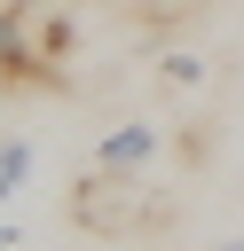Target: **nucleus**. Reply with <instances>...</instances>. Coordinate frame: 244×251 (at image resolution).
Returning <instances> with one entry per match:
<instances>
[{"mask_svg":"<svg viewBox=\"0 0 244 251\" xmlns=\"http://www.w3.org/2000/svg\"><path fill=\"white\" fill-rule=\"evenodd\" d=\"M71 16L63 0H8L0 8V78L8 86H63Z\"/></svg>","mask_w":244,"mask_h":251,"instance_id":"nucleus-1","label":"nucleus"},{"mask_svg":"<svg viewBox=\"0 0 244 251\" xmlns=\"http://www.w3.org/2000/svg\"><path fill=\"white\" fill-rule=\"evenodd\" d=\"M71 220L79 227H94V235H126V227H142L150 220V196H142V180L134 173H87L79 188H71Z\"/></svg>","mask_w":244,"mask_h":251,"instance_id":"nucleus-2","label":"nucleus"},{"mask_svg":"<svg viewBox=\"0 0 244 251\" xmlns=\"http://www.w3.org/2000/svg\"><path fill=\"white\" fill-rule=\"evenodd\" d=\"M110 173H142L150 157H157V133L150 126H118V133H102V149H94Z\"/></svg>","mask_w":244,"mask_h":251,"instance_id":"nucleus-3","label":"nucleus"},{"mask_svg":"<svg viewBox=\"0 0 244 251\" xmlns=\"http://www.w3.org/2000/svg\"><path fill=\"white\" fill-rule=\"evenodd\" d=\"M24 173H31V141H8V149H0V196H8Z\"/></svg>","mask_w":244,"mask_h":251,"instance_id":"nucleus-4","label":"nucleus"},{"mask_svg":"<svg viewBox=\"0 0 244 251\" xmlns=\"http://www.w3.org/2000/svg\"><path fill=\"white\" fill-rule=\"evenodd\" d=\"M0 251H16V227H8V220H0Z\"/></svg>","mask_w":244,"mask_h":251,"instance_id":"nucleus-5","label":"nucleus"},{"mask_svg":"<svg viewBox=\"0 0 244 251\" xmlns=\"http://www.w3.org/2000/svg\"><path fill=\"white\" fill-rule=\"evenodd\" d=\"M220 251H244V235H236V243H220Z\"/></svg>","mask_w":244,"mask_h":251,"instance_id":"nucleus-6","label":"nucleus"}]
</instances>
